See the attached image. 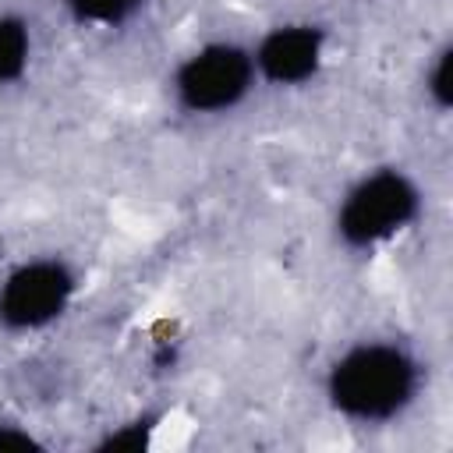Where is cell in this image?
<instances>
[{"label": "cell", "mask_w": 453, "mask_h": 453, "mask_svg": "<svg viewBox=\"0 0 453 453\" xmlns=\"http://www.w3.org/2000/svg\"><path fill=\"white\" fill-rule=\"evenodd\" d=\"M418 386L421 368L414 354L386 340L347 347L326 375V396L333 411L357 425H382L400 418L418 396Z\"/></svg>", "instance_id": "6da1fadb"}, {"label": "cell", "mask_w": 453, "mask_h": 453, "mask_svg": "<svg viewBox=\"0 0 453 453\" xmlns=\"http://www.w3.org/2000/svg\"><path fill=\"white\" fill-rule=\"evenodd\" d=\"M421 212V191L403 170H372L365 173L340 202L336 234L354 251H372L407 230Z\"/></svg>", "instance_id": "7a4b0ae2"}, {"label": "cell", "mask_w": 453, "mask_h": 453, "mask_svg": "<svg viewBox=\"0 0 453 453\" xmlns=\"http://www.w3.org/2000/svg\"><path fill=\"white\" fill-rule=\"evenodd\" d=\"M251 50L237 42H205L188 53L173 71V99L180 110L212 117L234 110L255 85Z\"/></svg>", "instance_id": "3957f363"}, {"label": "cell", "mask_w": 453, "mask_h": 453, "mask_svg": "<svg viewBox=\"0 0 453 453\" xmlns=\"http://www.w3.org/2000/svg\"><path fill=\"white\" fill-rule=\"evenodd\" d=\"M78 290V276L60 258H32L14 265L0 283V326L35 333L57 322Z\"/></svg>", "instance_id": "277c9868"}, {"label": "cell", "mask_w": 453, "mask_h": 453, "mask_svg": "<svg viewBox=\"0 0 453 453\" xmlns=\"http://www.w3.org/2000/svg\"><path fill=\"white\" fill-rule=\"evenodd\" d=\"M255 74L273 85H304L322 71L326 60V32L319 25H280L262 35L251 50Z\"/></svg>", "instance_id": "5b68a950"}, {"label": "cell", "mask_w": 453, "mask_h": 453, "mask_svg": "<svg viewBox=\"0 0 453 453\" xmlns=\"http://www.w3.org/2000/svg\"><path fill=\"white\" fill-rule=\"evenodd\" d=\"M32 57L28 21L18 14H0V85H11L25 74Z\"/></svg>", "instance_id": "8992f818"}, {"label": "cell", "mask_w": 453, "mask_h": 453, "mask_svg": "<svg viewBox=\"0 0 453 453\" xmlns=\"http://www.w3.org/2000/svg\"><path fill=\"white\" fill-rule=\"evenodd\" d=\"M145 0H67L71 14L81 25H120L127 21Z\"/></svg>", "instance_id": "52a82bcc"}, {"label": "cell", "mask_w": 453, "mask_h": 453, "mask_svg": "<svg viewBox=\"0 0 453 453\" xmlns=\"http://www.w3.org/2000/svg\"><path fill=\"white\" fill-rule=\"evenodd\" d=\"M449 57H453L449 46H442L435 53L432 67L425 71V88H428V96H432V103L439 110H449V99H453V88H449Z\"/></svg>", "instance_id": "ba28073f"}, {"label": "cell", "mask_w": 453, "mask_h": 453, "mask_svg": "<svg viewBox=\"0 0 453 453\" xmlns=\"http://www.w3.org/2000/svg\"><path fill=\"white\" fill-rule=\"evenodd\" d=\"M152 428H156V421H152V418L131 421V425H124L120 432H110V435L99 442V449H142V446L149 442Z\"/></svg>", "instance_id": "9c48e42d"}, {"label": "cell", "mask_w": 453, "mask_h": 453, "mask_svg": "<svg viewBox=\"0 0 453 453\" xmlns=\"http://www.w3.org/2000/svg\"><path fill=\"white\" fill-rule=\"evenodd\" d=\"M7 449H18V453H25V449H42V442H39L32 432H25V428H18V425H11V421H0V453H7Z\"/></svg>", "instance_id": "30bf717a"}]
</instances>
